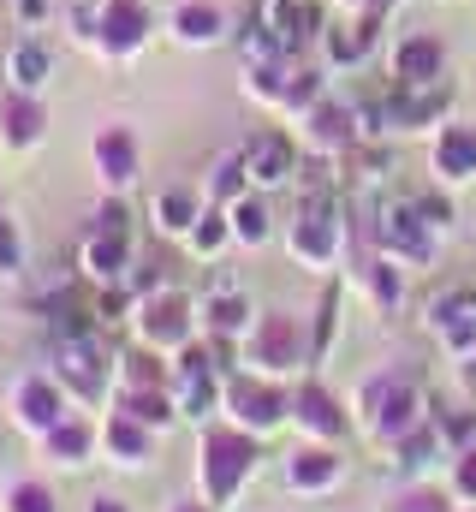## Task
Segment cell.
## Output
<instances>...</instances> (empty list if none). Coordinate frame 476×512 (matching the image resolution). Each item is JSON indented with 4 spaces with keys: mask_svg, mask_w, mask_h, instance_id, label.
Returning <instances> with one entry per match:
<instances>
[{
    "mask_svg": "<svg viewBox=\"0 0 476 512\" xmlns=\"http://www.w3.org/2000/svg\"><path fill=\"white\" fill-rule=\"evenodd\" d=\"M256 459H262L256 435H244L238 423H209V429L197 435V495H203L209 507L238 501V489L256 477Z\"/></svg>",
    "mask_w": 476,
    "mask_h": 512,
    "instance_id": "obj_1",
    "label": "cell"
},
{
    "mask_svg": "<svg viewBox=\"0 0 476 512\" xmlns=\"http://www.w3.org/2000/svg\"><path fill=\"white\" fill-rule=\"evenodd\" d=\"M357 411H363V429L393 447L399 435H411V429L423 423V393H417V382H411L405 370H381V376L363 382Z\"/></svg>",
    "mask_w": 476,
    "mask_h": 512,
    "instance_id": "obj_2",
    "label": "cell"
},
{
    "mask_svg": "<svg viewBox=\"0 0 476 512\" xmlns=\"http://www.w3.org/2000/svg\"><path fill=\"white\" fill-rule=\"evenodd\" d=\"M221 411L227 423H238L244 435H274L286 417H292V393L274 382V376H256V370H233L227 387H221Z\"/></svg>",
    "mask_w": 476,
    "mask_h": 512,
    "instance_id": "obj_3",
    "label": "cell"
},
{
    "mask_svg": "<svg viewBox=\"0 0 476 512\" xmlns=\"http://www.w3.org/2000/svg\"><path fill=\"white\" fill-rule=\"evenodd\" d=\"M131 334H137L143 346L179 358V352L197 340V304H191L179 286H161V292H149V298L131 304Z\"/></svg>",
    "mask_w": 476,
    "mask_h": 512,
    "instance_id": "obj_4",
    "label": "cell"
},
{
    "mask_svg": "<svg viewBox=\"0 0 476 512\" xmlns=\"http://www.w3.org/2000/svg\"><path fill=\"white\" fill-rule=\"evenodd\" d=\"M48 370H54V382L66 387L78 405H102V399H114V358L102 352V340H96V334L54 340Z\"/></svg>",
    "mask_w": 476,
    "mask_h": 512,
    "instance_id": "obj_5",
    "label": "cell"
},
{
    "mask_svg": "<svg viewBox=\"0 0 476 512\" xmlns=\"http://www.w3.org/2000/svg\"><path fill=\"white\" fill-rule=\"evenodd\" d=\"M244 364H250L256 376H292V370L316 364V352H310V340H304V322L286 316V310L256 316V328H250V340H244Z\"/></svg>",
    "mask_w": 476,
    "mask_h": 512,
    "instance_id": "obj_6",
    "label": "cell"
},
{
    "mask_svg": "<svg viewBox=\"0 0 476 512\" xmlns=\"http://www.w3.org/2000/svg\"><path fill=\"white\" fill-rule=\"evenodd\" d=\"M286 245H292V256H298L304 268H334V256H340V245H346L334 191H304V209H298Z\"/></svg>",
    "mask_w": 476,
    "mask_h": 512,
    "instance_id": "obj_7",
    "label": "cell"
},
{
    "mask_svg": "<svg viewBox=\"0 0 476 512\" xmlns=\"http://www.w3.org/2000/svg\"><path fill=\"white\" fill-rule=\"evenodd\" d=\"M221 387H227V370L215 364V352L209 346H185L179 358H173V382H167V393H173V405H179V417H215L221 411Z\"/></svg>",
    "mask_w": 476,
    "mask_h": 512,
    "instance_id": "obj_8",
    "label": "cell"
},
{
    "mask_svg": "<svg viewBox=\"0 0 476 512\" xmlns=\"http://www.w3.org/2000/svg\"><path fill=\"white\" fill-rule=\"evenodd\" d=\"M6 411H12V423L24 429V435H48L54 423H66L72 417V393L54 382V370H24L18 382L6 387Z\"/></svg>",
    "mask_w": 476,
    "mask_h": 512,
    "instance_id": "obj_9",
    "label": "cell"
},
{
    "mask_svg": "<svg viewBox=\"0 0 476 512\" xmlns=\"http://www.w3.org/2000/svg\"><path fill=\"white\" fill-rule=\"evenodd\" d=\"M155 36V12L143 0H102L96 6V54L102 60H131Z\"/></svg>",
    "mask_w": 476,
    "mask_h": 512,
    "instance_id": "obj_10",
    "label": "cell"
},
{
    "mask_svg": "<svg viewBox=\"0 0 476 512\" xmlns=\"http://www.w3.org/2000/svg\"><path fill=\"white\" fill-rule=\"evenodd\" d=\"M340 477H346V459L334 453V441H304L286 453V489L292 495H328V489H340Z\"/></svg>",
    "mask_w": 476,
    "mask_h": 512,
    "instance_id": "obj_11",
    "label": "cell"
},
{
    "mask_svg": "<svg viewBox=\"0 0 476 512\" xmlns=\"http://www.w3.org/2000/svg\"><path fill=\"white\" fill-rule=\"evenodd\" d=\"M96 435H102V459L119 465V471H143L149 459H155V429L149 423H137V417H125V411H108L102 423H96Z\"/></svg>",
    "mask_w": 476,
    "mask_h": 512,
    "instance_id": "obj_12",
    "label": "cell"
},
{
    "mask_svg": "<svg viewBox=\"0 0 476 512\" xmlns=\"http://www.w3.org/2000/svg\"><path fill=\"white\" fill-rule=\"evenodd\" d=\"M90 161H96V179H102V185L119 197V191L143 173L137 131H131V126H102V131H96V143H90Z\"/></svg>",
    "mask_w": 476,
    "mask_h": 512,
    "instance_id": "obj_13",
    "label": "cell"
},
{
    "mask_svg": "<svg viewBox=\"0 0 476 512\" xmlns=\"http://www.w3.org/2000/svg\"><path fill=\"white\" fill-rule=\"evenodd\" d=\"M131 262H137L131 233H108V227H90V233H84V256H78V268H84L90 286H125Z\"/></svg>",
    "mask_w": 476,
    "mask_h": 512,
    "instance_id": "obj_14",
    "label": "cell"
},
{
    "mask_svg": "<svg viewBox=\"0 0 476 512\" xmlns=\"http://www.w3.org/2000/svg\"><path fill=\"white\" fill-rule=\"evenodd\" d=\"M292 423H298L310 441H340V435H346V405H340L322 382H298V393H292Z\"/></svg>",
    "mask_w": 476,
    "mask_h": 512,
    "instance_id": "obj_15",
    "label": "cell"
},
{
    "mask_svg": "<svg viewBox=\"0 0 476 512\" xmlns=\"http://www.w3.org/2000/svg\"><path fill=\"white\" fill-rule=\"evenodd\" d=\"M244 167H250V179H256L262 191H274V185H286V179L298 173V143H292L286 131H256V137L244 143Z\"/></svg>",
    "mask_w": 476,
    "mask_h": 512,
    "instance_id": "obj_16",
    "label": "cell"
},
{
    "mask_svg": "<svg viewBox=\"0 0 476 512\" xmlns=\"http://www.w3.org/2000/svg\"><path fill=\"white\" fill-rule=\"evenodd\" d=\"M36 447H42V459H48V465L78 471V465H90V459L102 453V435H96V423H90V417H78V411H72V417H66V423H54Z\"/></svg>",
    "mask_w": 476,
    "mask_h": 512,
    "instance_id": "obj_17",
    "label": "cell"
},
{
    "mask_svg": "<svg viewBox=\"0 0 476 512\" xmlns=\"http://www.w3.org/2000/svg\"><path fill=\"white\" fill-rule=\"evenodd\" d=\"M48 137V108L42 96H24V90H0V143L6 149H36Z\"/></svg>",
    "mask_w": 476,
    "mask_h": 512,
    "instance_id": "obj_18",
    "label": "cell"
},
{
    "mask_svg": "<svg viewBox=\"0 0 476 512\" xmlns=\"http://www.w3.org/2000/svg\"><path fill=\"white\" fill-rule=\"evenodd\" d=\"M375 239H381V251L405 256V262H429V221L417 215V203H399V209H381V221H375Z\"/></svg>",
    "mask_w": 476,
    "mask_h": 512,
    "instance_id": "obj_19",
    "label": "cell"
},
{
    "mask_svg": "<svg viewBox=\"0 0 476 512\" xmlns=\"http://www.w3.org/2000/svg\"><path fill=\"white\" fill-rule=\"evenodd\" d=\"M197 316H203V334L209 340H244L256 322H250V298L238 292V286H215L203 304H197Z\"/></svg>",
    "mask_w": 476,
    "mask_h": 512,
    "instance_id": "obj_20",
    "label": "cell"
},
{
    "mask_svg": "<svg viewBox=\"0 0 476 512\" xmlns=\"http://www.w3.org/2000/svg\"><path fill=\"white\" fill-rule=\"evenodd\" d=\"M48 78H54V54H48V42L18 36V42L6 48V90L42 96V90H48Z\"/></svg>",
    "mask_w": 476,
    "mask_h": 512,
    "instance_id": "obj_21",
    "label": "cell"
},
{
    "mask_svg": "<svg viewBox=\"0 0 476 512\" xmlns=\"http://www.w3.org/2000/svg\"><path fill=\"white\" fill-rule=\"evenodd\" d=\"M304 137H310L316 155H340V149L357 143V114L346 102H316V108L304 114Z\"/></svg>",
    "mask_w": 476,
    "mask_h": 512,
    "instance_id": "obj_22",
    "label": "cell"
},
{
    "mask_svg": "<svg viewBox=\"0 0 476 512\" xmlns=\"http://www.w3.org/2000/svg\"><path fill=\"white\" fill-rule=\"evenodd\" d=\"M262 24L286 54H298L316 36V0H262Z\"/></svg>",
    "mask_w": 476,
    "mask_h": 512,
    "instance_id": "obj_23",
    "label": "cell"
},
{
    "mask_svg": "<svg viewBox=\"0 0 476 512\" xmlns=\"http://www.w3.org/2000/svg\"><path fill=\"white\" fill-rule=\"evenodd\" d=\"M108 411H125V417L149 423L155 435H167V429L179 423V405H173V393H167V387H114Z\"/></svg>",
    "mask_w": 476,
    "mask_h": 512,
    "instance_id": "obj_24",
    "label": "cell"
},
{
    "mask_svg": "<svg viewBox=\"0 0 476 512\" xmlns=\"http://www.w3.org/2000/svg\"><path fill=\"white\" fill-rule=\"evenodd\" d=\"M167 30H173L185 48H215V42L227 36V12H221L215 0H185V6H173Z\"/></svg>",
    "mask_w": 476,
    "mask_h": 512,
    "instance_id": "obj_25",
    "label": "cell"
},
{
    "mask_svg": "<svg viewBox=\"0 0 476 512\" xmlns=\"http://www.w3.org/2000/svg\"><path fill=\"white\" fill-rule=\"evenodd\" d=\"M173 382V364H167V352H155V346H125L114 358V387H167Z\"/></svg>",
    "mask_w": 476,
    "mask_h": 512,
    "instance_id": "obj_26",
    "label": "cell"
},
{
    "mask_svg": "<svg viewBox=\"0 0 476 512\" xmlns=\"http://www.w3.org/2000/svg\"><path fill=\"white\" fill-rule=\"evenodd\" d=\"M203 203H209V197H197L191 185H167V191L155 197V209H149V215H155V227H161V233H173V239H185V233L197 227V215H203Z\"/></svg>",
    "mask_w": 476,
    "mask_h": 512,
    "instance_id": "obj_27",
    "label": "cell"
},
{
    "mask_svg": "<svg viewBox=\"0 0 476 512\" xmlns=\"http://www.w3.org/2000/svg\"><path fill=\"white\" fill-rule=\"evenodd\" d=\"M441 42L435 36H411L399 54H393V72H399V84H441Z\"/></svg>",
    "mask_w": 476,
    "mask_h": 512,
    "instance_id": "obj_28",
    "label": "cell"
},
{
    "mask_svg": "<svg viewBox=\"0 0 476 512\" xmlns=\"http://www.w3.org/2000/svg\"><path fill=\"white\" fill-rule=\"evenodd\" d=\"M435 173L471 179L476 173V126H441V137H435Z\"/></svg>",
    "mask_w": 476,
    "mask_h": 512,
    "instance_id": "obj_29",
    "label": "cell"
},
{
    "mask_svg": "<svg viewBox=\"0 0 476 512\" xmlns=\"http://www.w3.org/2000/svg\"><path fill=\"white\" fill-rule=\"evenodd\" d=\"M227 221H233V239L244 245V251L268 245V233H274V215H268V203H262V197H238L233 209H227Z\"/></svg>",
    "mask_w": 476,
    "mask_h": 512,
    "instance_id": "obj_30",
    "label": "cell"
},
{
    "mask_svg": "<svg viewBox=\"0 0 476 512\" xmlns=\"http://www.w3.org/2000/svg\"><path fill=\"white\" fill-rule=\"evenodd\" d=\"M185 239H191V256L215 262V256H221L227 245H233V221H227V209H215V203H209V209L197 215V227H191Z\"/></svg>",
    "mask_w": 476,
    "mask_h": 512,
    "instance_id": "obj_31",
    "label": "cell"
},
{
    "mask_svg": "<svg viewBox=\"0 0 476 512\" xmlns=\"http://www.w3.org/2000/svg\"><path fill=\"white\" fill-rule=\"evenodd\" d=\"M244 179H250L244 149H238V155H221V161H215V173H209V185H203V197H209L215 209H233L238 197H244Z\"/></svg>",
    "mask_w": 476,
    "mask_h": 512,
    "instance_id": "obj_32",
    "label": "cell"
},
{
    "mask_svg": "<svg viewBox=\"0 0 476 512\" xmlns=\"http://www.w3.org/2000/svg\"><path fill=\"white\" fill-rule=\"evenodd\" d=\"M0 512H60V495L42 477H12L0 495Z\"/></svg>",
    "mask_w": 476,
    "mask_h": 512,
    "instance_id": "obj_33",
    "label": "cell"
},
{
    "mask_svg": "<svg viewBox=\"0 0 476 512\" xmlns=\"http://www.w3.org/2000/svg\"><path fill=\"white\" fill-rule=\"evenodd\" d=\"M363 280H369V298H375L381 310H393V304H399V292H405V286H399V274H393V262H369V268H363Z\"/></svg>",
    "mask_w": 476,
    "mask_h": 512,
    "instance_id": "obj_34",
    "label": "cell"
},
{
    "mask_svg": "<svg viewBox=\"0 0 476 512\" xmlns=\"http://www.w3.org/2000/svg\"><path fill=\"white\" fill-rule=\"evenodd\" d=\"M334 316H340V292L328 286L322 304H316V334H310V352L316 358H328V346H334Z\"/></svg>",
    "mask_w": 476,
    "mask_h": 512,
    "instance_id": "obj_35",
    "label": "cell"
},
{
    "mask_svg": "<svg viewBox=\"0 0 476 512\" xmlns=\"http://www.w3.org/2000/svg\"><path fill=\"white\" fill-rule=\"evenodd\" d=\"M24 268V239H18V221L0 209V274H18Z\"/></svg>",
    "mask_w": 476,
    "mask_h": 512,
    "instance_id": "obj_36",
    "label": "cell"
},
{
    "mask_svg": "<svg viewBox=\"0 0 476 512\" xmlns=\"http://www.w3.org/2000/svg\"><path fill=\"white\" fill-rule=\"evenodd\" d=\"M90 227H108V233H131V209H125V203H119L114 191H108V197L96 203V215H90Z\"/></svg>",
    "mask_w": 476,
    "mask_h": 512,
    "instance_id": "obj_37",
    "label": "cell"
},
{
    "mask_svg": "<svg viewBox=\"0 0 476 512\" xmlns=\"http://www.w3.org/2000/svg\"><path fill=\"white\" fill-rule=\"evenodd\" d=\"M387 512H447V501H441L435 489H405V495H399Z\"/></svg>",
    "mask_w": 476,
    "mask_h": 512,
    "instance_id": "obj_38",
    "label": "cell"
},
{
    "mask_svg": "<svg viewBox=\"0 0 476 512\" xmlns=\"http://www.w3.org/2000/svg\"><path fill=\"white\" fill-rule=\"evenodd\" d=\"M453 495L476 501V447H465V453H459V465H453Z\"/></svg>",
    "mask_w": 476,
    "mask_h": 512,
    "instance_id": "obj_39",
    "label": "cell"
},
{
    "mask_svg": "<svg viewBox=\"0 0 476 512\" xmlns=\"http://www.w3.org/2000/svg\"><path fill=\"white\" fill-rule=\"evenodd\" d=\"M417 215H423L429 227H447V221H453V209H447L441 197H417Z\"/></svg>",
    "mask_w": 476,
    "mask_h": 512,
    "instance_id": "obj_40",
    "label": "cell"
},
{
    "mask_svg": "<svg viewBox=\"0 0 476 512\" xmlns=\"http://www.w3.org/2000/svg\"><path fill=\"white\" fill-rule=\"evenodd\" d=\"M84 512H131V501H119V495H90Z\"/></svg>",
    "mask_w": 476,
    "mask_h": 512,
    "instance_id": "obj_41",
    "label": "cell"
},
{
    "mask_svg": "<svg viewBox=\"0 0 476 512\" xmlns=\"http://www.w3.org/2000/svg\"><path fill=\"white\" fill-rule=\"evenodd\" d=\"M48 18V0H18V24H42Z\"/></svg>",
    "mask_w": 476,
    "mask_h": 512,
    "instance_id": "obj_42",
    "label": "cell"
},
{
    "mask_svg": "<svg viewBox=\"0 0 476 512\" xmlns=\"http://www.w3.org/2000/svg\"><path fill=\"white\" fill-rule=\"evenodd\" d=\"M167 512H215V507H209L203 495H185V501H173V507H167Z\"/></svg>",
    "mask_w": 476,
    "mask_h": 512,
    "instance_id": "obj_43",
    "label": "cell"
},
{
    "mask_svg": "<svg viewBox=\"0 0 476 512\" xmlns=\"http://www.w3.org/2000/svg\"><path fill=\"white\" fill-rule=\"evenodd\" d=\"M465 512H476V507H465Z\"/></svg>",
    "mask_w": 476,
    "mask_h": 512,
    "instance_id": "obj_44",
    "label": "cell"
}]
</instances>
